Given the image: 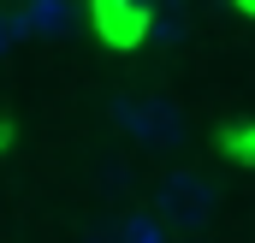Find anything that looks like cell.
<instances>
[{"label":"cell","instance_id":"7a4b0ae2","mask_svg":"<svg viewBox=\"0 0 255 243\" xmlns=\"http://www.w3.org/2000/svg\"><path fill=\"white\" fill-rule=\"evenodd\" d=\"M148 214L166 226V232H202L214 214H220V190L208 172L196 166H172L148 184Z\"/></svg>","mask_w":255,"mask_h":243},{"label":"cell","instance_id":"8992f818","mask_svg":"<svg viewBox=\"0 0 255 243\" xmlns=\"http://www.w3.org/2000/svg\"><path fill=\"white\" fill-rule=\"evenodd\" d=\"M119 243H166V226L142 208V214H125L119 220Z\"/></svg>","mask_w":255,"mask_h":243},{"label":"cell","instance_id":"7c38bea8","mask_svg":"<svg viewBox=\"0 0 255 243\" xmlns=\"http://www.w3.org/2000/svg\"><path fill=\"white\" fill-rule=\"evenodd\" d=\"M244 6H250V12H255V0H244Z\"/></svg>","mask_w":255,"mask_h":243},{"label":"cell","instance_id":"ba28073f","mask_svg":"<svg viewBox=\"0 0 255 243\" xmlns=\"http://www.w3.org/2000/svg\"><path fill=\"white\" fill-rule=\"evenodd\" d=\"M18 42H24V30H18V18H12V12H0V60H6V54H12Z\"/></svg>","mask_w":255,"mask_h":243},{"label":"cell","instance_id":"3957f363","mask_svg":"<svg viewBox=\"0 0 255 243\" xmlns=\"http://www.w3.org/2000/svg\"><path fill=\"white\" fill-rule=\"evenodd\" d=\"M95 24H101V36L119 42V48H130V42L148 36V12L130 6V0H95Z\"/></svg>","mask_w":255,"mask_h":243},{"label":"cell","instance_id":"277c9868","mask_svg":"<svg viewBox=\"0 0 255 243\" xmlns=\"http://www.w3.org/2000/svg\"><path fill=\"white\" fill-rule=\"evenodd\" d=\"M12 18H18V30L24 36H65L71 30V0H24V6H12Z\"/></svg>","mask_w":255,"mask_h":243},{"label":"cell","instance_id":"52a82bcc","mask_svg":"<svg viewBox=\"0 0 255 243\" xmlns=\"http://www.w3.org/2000/svg\"><path fill=\"white\" fill-rule=\"evenodd\" d=\"M226 154H238V160H255V124H244V130H226Z\"/></svg>","mask_w":255,"mask_h":243},{"label":"cell","instance_id":"8fae6325","mask_svg":"<svg viewBox=\"0 0 255 243\" xmlns=\"http://www.w3.org/2000/svg\"><path fill=\"white\" fill-rule=\"evenodd\" d=\"M178 243H202V238H178Z\"/></svg>","mask_w":255,"mask_h":243},{"label":"cell","instance_id":"5b68a950","mask_svg":"<svg viewBox=\"0 0 255 243\" xmlns=\"http://www.w3.org/2000/svg\"><path fill=\"white\" fill-rule=\"evenodd\" d=\"M184 30H190V18H184V6H178V0H166L160 12H148V36H160L166 48H172V42H184Z\"/></svg>","mask_w":255,"mask_h":243},{"label":"cell","instance_id":"9c48e42d","mask_svg":"<svg viewBox=\"0 0 255 243\" xmlns=\"http://www.w3.org/2000/svg\"><path fill=\"white\" fill-rule=\"evenodd\" d=\"M77 243H119V226H83Z\"/></svg>","mask_w":255,"mask_h":243},{"label":"cell","instance_id":"6da1fadb","mask_svg":"<svg viewBox=\"0 0 255 243\" xmlns=\"http://www.w3.org/2000/svg\"><path fill=\"white\" fill-rule=\"evenodd\" d=\"M107 124L136 148H190V113L172 95L119 89V95H107Z\"/></svg>","mask_w":255,"mask_h":243},{"label":"cell","instance_id":"30bf717a","mask_svg":"<svg viewBox=\"0 0 255 243\" xmlns=\"http://www.w3.org/2000/svg\"><path fill=\"white\" fill-rule=\"evenodd\" d=\"M0 148H12V124L6 119H0Z\"/></svg>","mask_w":255,"mask_h":243}]
</instances>
